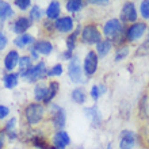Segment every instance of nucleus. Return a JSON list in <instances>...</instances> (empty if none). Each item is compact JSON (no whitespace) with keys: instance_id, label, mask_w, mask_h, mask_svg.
<instances>
[{"instance_id":"obj_3","label":"nucleus","mask_w":149,"mask_h":149,"mask_svg":"<svg viewBox=\"0 0 149 149\" xmlns=\"http://www.w3.org/2000/svg\"><path fill=\"white\" fill-rule=\"evenodd\" d=\"M102 34L99 31L98 26L95 23H87L81 30V41L88 45H94V43H99Z\"/></svg>"},{"instance_id":"obj_4","label":"nucleus","mask_w":149,"mask_h":149,"mask_svg":"<svg viewBox=\"0 0 149 149\" xmlns=\"http://www.w3.org/2000/svg\"><path fill=\"white\" fill-rule=\"evenodd\" d=\"M46 73H47V69H46L45 63H43V61H39L38 64L33 65V67L30 68L27 72L22 73L20 76H22V77H26V80H27V81L31 83V81L41 80L43 76H46Z\"/></svg>"},{"instance_id":"obj_33","label":"nucleus","mask_w":149,"mask_h":149,"mask_svg":"<svg viewBox=\"0 0 149 149\" xmlns=\"http://www.w3.org/2000/svg\"><path fill=\"white\" fill-rule=\"evenodd\" d=\"M140 14L144 19H149V0H144L140 3Z\"/></svg>"},{"instance_id":"obj_30","label":"nucleus","mask_w":149,"mask_h":149,"mask_svg":"<svg viewBox=\"0 0 149 149\" xmlns=\"http://www.w3.org/2000/svg\"><path fill=\"white\" fill-rule=\"evenodd\" d=\"M129 46H119L118 47V50H117V53H115V61H122L123 58H126L127 56H129Z\"/></svg>"},{"instance_id":"obj_2","label":"nucleus","mask_w":149,"mask_h":149,"mask_svg":"<svg viewBox=\"0 0 149 149\" xmlns=\"http://www.w3.org/2000/svg\"><path fill=\"white\" fill-rule=\"evenodd\" d=\"M45 117V107L41 103H30L24 109V118L30 126H36Z\"/></svg>"},{"instance_id":"obj_7","label":"nucleus","mask_w":149,"mask_h":149,"mask_svg":"<svg viewBox=\"0 0 149 149\" xmlns=\"http://www.w3.org/2000/svg\"><path fill=\"white\" fill-rule=\"evenodd\" d=\"M138 18L137 10H136V4L133 1H126L121 10V22L125 23H136Z\"/></svg>"},{"instance_id":"obj_25","label":"nucleus","mask_w":149,"mask_h":149,"mask_svg":"<svg viewBox=\"0 0 149 149\" xmlns=\"http://www.w3.org/2000/svg\"><path fill=\"white\" fill-rule=\"evenodd\" d=\"M31 144H33V146H36V148H38V149H49L50 148L49 144H47V141L45 140V137H43V136H39V134L33 136Z\"/></svg>"},{"instance_id":"obj_29","label":"nucleus","mask_w":149,"mask_h":149,"mask_svg":"<svg viewBox=\"0 0 149 149\" xmlns=\"http://www.w3.org/2000/svg\"><path fill=\"white\" fill-rule=\"evenodd\" d=\"M31 58L29 57V56H22L19 58V74L24 73V72H27L30 68H31Z\"/></svg>"},{"instance_id":"obj_6","label":"nucleus","mask_w":149,"mask_h":149,"mask_svg":"<svg viewBox=\"0 0 149 149\" xmlns=\"http://www.w3.org/2000/svg\"><path fill=\"white\" fill-rule=\"evenodd\" d=\"M98 64H99V56L96 54V52L90 50L87 53L86 58H84V64H83V71L87 76H92L98 71Z\"/></svg>"},{"instance_id":"obj_27","label":"nucleus","mask_w":149,"mask_h":149,"mask_svg":"<svg viewBox=\"0 0 149 149\" xmlns=\"http://www.w3.org/2000/svg\"><path fill=\"white\" fill-rule=\"evenodd\" d=\"M14 15V12L11 10V6L7 1H0V19L4 20L7 18H11Z\"/></svg>"},{"instance_id":"obj_1","label":"nucleus","mask_w":149,"mask_h":149,"mask_svg":"<svg viewBox=\"0 0 149 149\" xmlns=\"http://www.w3.org/2000/svg\"><path fill=\"white\" fill-rule=\"evenodd\" d=\"M125 31L126 30L123 27V23L117 18L109 19L103 26V33L106 36V39H109L111 43L114 42L118 45H122L123 42H126Z\"/></svg>"},{"instance_id":"obj_38","label":"nucleus","mask_w":149,"mask_h":149,"mask_svg":"<svg viewBox=\"0 0 149 149\" xmlns=\"http://www.w3.org/2000/svg\"><path fill=\"white\" fill-rule=\"evenodd\" d=\"M15 123H16V118H11V119L7 122V125H6V130H7L8 133L12 132V129L15 127Z\"/></svg>"},{"instance_id":"obj_20","label":"nucleus","mask_w":149,"mask_h":149,"mask_svg":"<svg viewBox=\"0 0 149 149\" xmlns=\"http://www.w3.org/2000/svg\"><path fill=\"white\" fill-rule=\"evenodd\" d=\"M111 47H113V43L109 39H102L99 43H96V53L100 57H104V56H107L110 53Z\"/></svg>"},{"instance_id":"obj_8","label":"nucleus","mask_w":149,"mask_h":149,"mask_svg":"<svg viewBox=\"0 0 149 149\" xmlns=\"http://www.w3.org/2000/svg\"><path fill=\"white\" fill-rule=\"evenodd\" d=\"M81 74H83V69L81 65H80V61H79L77 57H73L71 60L69 65H68V76L73 83H80L83 77Z\"/></svg>"},{"instance_id":"obj_26","label":"nucleus","mask_w":149,"mask_h":149,"mask_svg":"<svg viewBox=\"0 0 149 149\" xmlns=\"http://www.w3.org/2000/svg\"><path fill=\"white\" fill-rule=\"evenodd\" d=\"M86 91L83 90V88H74L73 91H72V99H73V102H76L77 104H83V103L86 102Z\"/></svg>"},{"instance_id":"obj_21","label":"nucleus","mask_w":149,"mask_h":149,"mask_svg":"<svg viewBox=\"0 0 149 149\" xmlns=\"http://www.w3.org/2000/svg\"><path fill=\"white\" fill-rule=\"evenodd\" d=\"M34 42V38H33V36H30V34H22V36L16 37L15 39H14V43H15L16 47H24L27 46V45H31V43Z\"/></svg>"},{"instance_id":"obj_14","label":"nucleus","mask_w":149,"mask_h":149,"mask_svg":"<svg viewBox=\"0 0 149 149\" xmlns=\"http://www.w3.org/2000/svg\"><path fill=\"white\" fill-rule=\"evenodd\" d=\"M33 47L36 49L37 53H39V54H42V56L50 54L52 50H53V45H52V42L50 41H46V39H39V41H37Z\"/></svg>"},{"instance_id":"obj_42","label":"nucleus","mask_w":149,"mask_h":149,"mask_svg":"<svg viewBox=\"0 0 149 149\" xmlns=\"http://www.w3.org/2000/svg\"><path fill=\"white\" fill-rule=\"evenodd\" d=\"M61 57H63L64 60H69V58H73V56H72V52H69V50H67V52H64L63 54H61Z\"/></svg>"},{"instance_id":"obj_22","label":"nucleus","mask_w":149,"mask_h":149,"mask_svg":"<svg viewBox=\"0 0 149 149\" xmlns=\"http://www.w3.org/2000/svg\"><path fill=\"white\" fill-rule=\"evenodd\" d=\"M58 90H60V84L56 81V80H52V81L49 83V92H47V96H46V99H45V102L43 103L50 104V102L54 99V96L57 95Z\"/></svg>"},{"instance_id":"obj_13","label":"nucleus","mask_w":149,"mask_h":149,"mask_svg":"<svg viewBox=\"0 0 149 149\" xmlns=\"http://www.w3.org/2000/svg\"><path fill=\"white\" fill-rule=\"evenodd\" d=\"M19 53L16 50H10L4 58V67L8 72H11L14 68L16 67V64H19Z\"/></svg>"},{"instance_id":"obj_41","label":"nucleus","mask_w":149,"mask_h":149,"mask_svg":"<svg viewBox=\"0 0 149 149\" xmlns=\"http://www.w3.org/2000/svg\"><path fill=\"white\" fill-rule=\"evenodd\" d=\"M90 4H94V6H107L109 4V1H102V0H91Z\"/></svg>"},{"instance_id":"obj_39","label":"nucleus","mask_w":149,"mask_h":149,"mask_svg":"<svg viewBox=\"0 0 149 149\" xmlns=\"http://www.w3.org/2000/svg\"><path fill=\"white\" fill-rule=\"evenodd\" d=\"M7 43H8L7 37L4 36L3 33H0V50H3L4 47L7 46Z\"/></svg>"},{"instance_id":"obj_23","label":"nucleus","mask_w":149,"mask_h":149,"mask_svg":"<svg viewBox=\"0 0 149 149\" xmlns=\"http://www.w3.org/2000/svg\"><path fill=\"white\" fill-rule=\"evenodd\" d=\"M18 79H19V73H14L10 72L3 77V83L6 88H14L18 84Z\"/></svg>"},{"instance_id":"obj_15","label":"nucleus","mask_w":149,"mask_h":149,"mask_svg":"<svg viewBox=\"0 0 149 149\" xmlns=\"http://www.w3.org/2000/svg\"><path fill=\"white\" fill-rule=\"evenodd\" d=\"M52 122H53V127L60 130H63L64 125H65V111L63 109H58L56 110L54 114L52 115Z\"/></svg>"},{"instance_id":"obj_18","label":"nucleus","mask_w":149,"mask_h":149,"mask_svg":"<svg viewBox=\"0 0 149 149\" xmlns=\"http://www.w3.org/2000/svg\"><path fill=\"white\" fill-rule=\"evenodd\" d=\"M84 113H86L87 117H88L91 121H92V125H94V126H99V125H100L102 118H100V114H99L98 107H96V106L87 107L86 110H84Z\"/></svg>"},{"instance_id":"obj_5","label":"nucleus","mask_w":149,"mask_h":149,"mask_svg":"<svg viewBox=\"0 0 149 149\" xmlns=\"http://www.w3.org/2000/svg\"><path fill=\"white\" fill-rule=\"evenodd\" d=\"M146 23L145 22H136V23L130 24L129 29L125 31V38H126V42H133L136 39H140L144 33L146 31Z\"/></svg>"},{"instance_id":"obj_40","label":"nucleus","mask_w":149,"mask_h":149,"mask_svg":"<svg viewBox=\"0 0 149 149\" xmlns=\"http://www.w3.org/2000/svg\"><path fill=\"white\" fill-rule=\"evenodd\" d=\"M10 114V109L6 106H0V119H3V118H6Z\"/></svg>"},{"instance_id":"obj_43","label":"nucleus","mask_w":149,"mask_h":149,"mask_svg":"<svg viewBox=\"0 0 149 149\" xmlns=\"http://www.w3.org/2000/svg\"><path fill=\"white\" fill-rule=\"evenodd\" d=\"M4 146V133L0 132V149Z\"/></svg>"},{"instance_id":"obj_35","label":"nucleus","mask_w":149,"mask_h":149,"mask_svg":"<svg viewBox=\"0 0 149 149\" xmlns=\"http://www.w3.org/2000/svg\"><path fill=\"white\" fill-rule=\"evenodd\" d=\"M15 6L23 11V10H26V8H29L30 6H31V1H30V0H16Z\"/></svg>"},{"instance_id":"obj_19","label":"nucleus","mask_w":149,"mask_h":149,"mask_svg":"<svg viewBox=\"0 0 149 149\" xmlns=\"http://www.w3.org/2000/svg\"><path fill=\"white\" fill-rule=\"evenodd\" d=\"M60 15V3L58 1H50L49 7L46 8V18L49 20L58 19Z\"/></svg>"},{"instance_id":"obj_16","label":"nucleus","mask_w":149,"mask_h":149,"mask_svg":"<svg viewBox=\"0 0 149 149\" xmlns=\"http://www.w3.org/2000/svg\"><path fill=\"white\" fill-rule=\"evenodd\" d=\"M138 117L141 119H148L149 118V102H148V94H144L138 102Z\"/></svg>"},{"instance_id":"obj_17","label":"nucleus","mask_w":149,"mask_h":149,"mask_svg":"<svg viewBox=\"0 0 149 149\" xmlns=\"http://www.w3.org/2000/svg\"><path fill=\"white\" fill-rule=\"evenodd\" d=\"M47 92H49V84H45V83H38L36 86V90H34V98L38 102H45V99L47 96Z\"/></svg>"},{"instance_id":"obj_44","label":"nucleus","mask_w":149,"mask_h":149,"mask_svg":"<svg viewBox=\"0 0 149 149\" xmlns=\"http://www.w3.org/2000/svg\"><path fill=\"white\" fill-rule=\"evenodd\" d=\"M31 57H33L34 60L38 58V53L36 52V49H34V47H31Z\"/></svg>"},{"instance_id":"obj_36","label":"nucleus","mask_w":149,"mask_h":149,"mask_svg":"<svg viewBox=\"0 0 149 149\" xmlns=\"http://www.w3.org/2000/svg\"><path fill=\"white\" fill-rule=\"evenodd\" d=\"M91 96H92V99H94L95 102L99 99V96H100V88H99V86H92V88H91Z\"/></svg>"},{"instance_id":"obj_12","label":"nucleus","mask_w":149,"mask_h":149,"mask_svg":"<svg viewBox=\"0 0 149 149\" xmlns=\"http://www.w3.org/2000/svg\"><path fill=\"white\" fill-rule=\"evenodd\" d=\"M30 26H31V20L29 19V18H26V16H19V18L15 20V23H14V31H15L16 34L22 36V34H24V33L30 29Z\"/></svg>"},{"instance_id":"obj_24","label":"nucleus","mask_w":149,"mask_h":149,"mask_svg":"<svg viewBox=\"0 0 149 149\" xmlns=\"http://www.w3.org/2000/svg\"><path fill=\"white\" fill-rule=\"evenodd\" d=\"M140 141L145 148L149 149V118L146 119V122L142 125L141 127V133H140Z\"/></svg>"},{"instance_id":"obj_28","label":"nucleus","mask_w":149,"mask_h":149,"mask_svg":"<svg viewBox=\"0 0 149 149\" xmlns=\"http://www.w3.org/2000/svg\"><path fill=\"white\" fill-rule=\"evenodd\" d=\"M86 6V3L84 1H81V0H69V1H67V10L69 12H77L80 11L83 7Z\"/></svg>"},{"instance_id":"obj_9","label":"nucleus","mask_w":149,"mask_h":149,"mask_svg":"<svg viewBox=\"0 0 149 149\" xmlns=\"http://www.w3.org/2000/svg\"><path fill=\"white\" fill-rule=\"evenodd\" d=\"M136 145V133L130 130H123L119 140V149H133Z\"/></svg>"},{"instance_id":"obj_10","label":"nucleus","mask_w":149,"mask_h":149,"mask_svg":"<svg viewBox=\"0 0 149 149\" xmlns=\"http://www.w3.org/2000/svg\"><path fill=\"white\" fill-rule=\"evenodd\" d=\"M69 144H71V138H69L67 132L60 130L53 136V146L56 149H65Z\"/></svg>"},{"instance_id":"obj_11","label":"nucleus","mask_w":149,"mask_h":149,"mask_svg":"<svg viewBox=\"0 0 149 149\" xmlns=\"http://www.w3.org/2000/svg\"><path fill=\"white\" fill-rule=\"evenodd\" d=\"M54 29L60 33H69L73 29V19L71 16H61L54 22Z\"/></svg>"},{"instance_id":"obj_37","label":"nucleus","mask_w":149,"mask_h":149,"mask_svg":"<svg viewBox=\"0 0 149 149\" xmlns=\"http://www.w3.org/2000/svg\"><path fill=\"white\" fill-rule=\"evenodd\" d=\"M43 30L45 31H49V33H53V30H54V23L52 22V20L46 19V20H43Z\"/></svg>"},{"instance_id":"obj_31","label":"nucleus","mask_w":149,"mask_h":149,"mask_svg":"<svg viewBox=\"0 0 149 149\" xmlns=\"http://www.w3.org/2000/svg\"><path fill=\"white\" fill-rule=\"evenodd\" d=\"M42 15H43V11L41 10V7H39V6H33L31 11H30V18H29V19L31 20V23H33V20L41 19Z\"/></svg>"},{"instance_id":"obj_34","label":"nucleus","mask_w":149,"mask_h":149,"mask_svg":"<svg viewBox=\"0 0 149 149\" xmlns=\"http://www.w3.org/2000/svg\"><path fill=\"white\" fill-rule=\"evenodd\" d=\"M76 41H77V33H72L67 38V47L69 52H73L74 46H76Z\"/></svg>"},{"instance_id":"obj_32","label":"nucleus","mask_w":149,"mask_h":149,"mask_svg":"<svg viewBox=\"0 0 149 149\" xmlns=\"http://www.w3.org/2000/svg\"><path fill=\"white\" fill-rule=\"evenodd\" d=\"M63 71H64L63 65H61V64H56V65H53V67L50 68V69H47L46 76H49V77L60 76V74H63Z\"/></svg>"}]
</instances>
